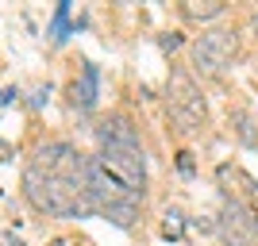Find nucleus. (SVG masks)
Listing matches in <instances>:
<instances>
[{
  "label": "nucleus",
  "instance_id": "1",
  "mask_svg": "<svg viewBox=\"0 0 258 246\" xmlns=\"http://www.w3.org/2000/svg\"><path fill=\"white\" fill-rule=\"evenodd\" d=\"M89 154L66 139H54L35 146V154L23 166V196L35 212L58 215V219H85L93 215L89 204Z\"/></svg>",
  "mask_w": 258,
  "mask_h": 246
},
{
  "label": "nucleus",
  "instance_id": "2",
  "mask_svg": "<svg viewBox=\"0 0 258 246\" xmlns=\"http://www.w3.org/2000/svg\"><path fill=\"white\" fill-rule=\"evenodd\" d=\"M85 173H89V204H93V215H108L116 227H131L139 219L143 196H135L127 185H119L93 154L85 161Z\"/></svg>",
  "mask_w": 258,
  "mask_h": 246
},
{
  "label": "nucleus",
  "instance_id": "3",
  "mask_svg": "<svg viewBox=\"0 0 258 246\" xmlns=\"http://www.w3.org/2000/svg\"><path fill=\"white\" fill-rule=\"evenodd\" d=\"M166 108H170V123L181 135H197L208 119V104L201 85L193 81L189 69H170V85H166Z\"/></svg>",
  "mask_w": 258,
  "mask_h": 246
},
{
  "label": "nucleus",
  "instance_id": "4",
  "mask_svg": "<svg viewBox=\"0 0 258 246\" xmlns=\"http://www.w3.org/2000/svg\"><path fill=\"white\" fill-rule=\"evenodd\" d=\"M93 158L119 185H127L135 196H147V158H143V146H112V142H100Z\"/></svg>",
  "mask_w": 258,
  "mask_h": 246
},
{
  "label": "nucleus",
  "instance_id": "5",
  "mask_svg": "<svg viewBox=\"0 0 258 246\" xmlns=\"http://www.w3.org/2000/svg\"><path fill=\"white\" fill-rule=\"evenodd\" d=\"M216 235L224 246H254L258 242V212L247 200L224 196V208L216 215Z\"/></svg>",
  "mask_w": 258,
  "mask_h": 246
},
{
  "label": "nucleus",
  "instance_id": "6",
  "mask_svg": "<svg viewBox=\"0 0 258 246\" xmlns=\"http://www.w3.org/2000/svg\"><path fill=\"white\" fill-rule=\"evenodd\" d=\"M239 54V35L231 27H216V31H205L193 43V65L201 73H220L231 65V58Z\"/></svg>",
  "mask_w": 258,
  "mask_h": 246
},
{
  "label": "nucleus",
  "instance_id": "7",
  "mask_svg": "<svg viewBox=\"0 0 258 246\" xmlns=\"http://www.w3.org/2000/svg\"><path fill=\"white\" fill-rule=\"evenodd\" d=\"M100 142H112V146H139V131L131 127L123 116H112L97 127V146Z\"/></svg>",
  "mask_w": 258,
  "mask_h": 246
},
{
  "label": "nucleus",
  "instance_id": "8",
  "mask_svg": "<svg viewBox=\"0 0 258 246\" xmlns=\"http://www.w3.org/2000/svg\"><path fill=\"white\" fill-rule=\"evenodd\" d=\"M97 65L93 62H85V69H81V81H74V89H70V93H74V104L81 108V112H89V108L97 104Z\"/></svg>",
  "mask_w": 258,
  "mask_h": 246
},
{
  "label": "nucleus",
  "instance_id": "9",
  "mask_svg": "<svg viewBox=\"0 0 258 246\" xmlns=\"http://www.w3.org/2000/svg\"><path fill=\"white\" fill-rule=\"evenodd\" d=\"M227 12L224 0H181V16L189 23H208V20H220Z\"/></svg>",
  "mask_w": 258,
  "mask_h": 246
},
{
  "label": "nucleus",
  "instance_id": "10",
  "mask_svg": "<svg viewBox=\"0 0 258 246\" xmlns=\"http://www.w3.org/2000/svg\"><path fill=\"white\" fill-rule=\"evenodd\" d=\"M185 235V215L177 212V208H166V215H162V238H181Z\"/></svg>",
  "mask_w": 258,
  "mask_h": 246
},
{
  "label": "nucleus",
  "instance_id": "11",
  "mask_svg": "<svg viewBox=\"0 0 258 246\" xmlns=\"http://www.w3.org/2000/svg\"><path fill=\"white\" fill-rule=\"evenodd\" d=\"M231 123H235V135L247 146H254V131H250V116H247V108H231Z\"/></svg>",
  "mask_w": 258,
  "mask_h": 246
},
{
  "label": "nucleus",
  "instance_id": "12",
  "mask_svg": "<svg viewBox=\"0 0 258 246\" xmlns=\"http://www.w3.org/2000/svg\"><path fill=\"white\" fill-rule=\"evenodd\" d=\"M189 231H197V235H216V219L212 215H197V219H189Z\"/></svg>",
  "mask_w": 258,
  "mask_h": 246
},
{
  "label": "nucleus",
  "instance_id": "13",
  "mask_svg": "<svg viewBox=\"0 0 258 246\" xmlns=\"http://www.w3.org/2000/svg\"><path fill=\"white\" fill-rule=\"evenodd\" d=\"M177 170H181V177H193V154H189V150L177 154Z\"/></svg>",
  "mask_w": 258,
  "mask_h": 246
},
{
  "label": "nucleus",
  "instance_id": "14",
  "mask_svg": "<svg viewBox=\"0 0 258 246\" xmlns=\"http://www.w3.org/2000/svg\"><path fill=\"white\" fill-rule=\"evenodd\" d=\"M158 46H162V50H177V46H181V35H162Z\"/></svg>",
  "mask_w": 258,
  "mask_h": 246
},
{
  "label": "nucleus",
  "instance_id": "15",
  "mask_svg": "<svg viewBox=\"0 0 258 246\" xmlns=\"http://www.w3.org/2000/svg\"><path fill=\"white\" fill-rule=\"evenodd\" d=\"M250 31H254V39H258V12H250Z\"/></svg>",
  "mask_w": 258,
  "mask_h": 246
}]
</instances>
